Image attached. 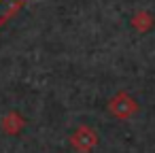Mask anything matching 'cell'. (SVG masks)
<instances>
[{"label":"cell","instance_id":"cell-3","mask_svg":"<svg viewBox=\"0 0 155 153\" xmlns=\"http://www.w3.org/2000/svg\"><path fill=\"white\" fill-rule=\"evenodd\" d=\"M24 125H26V121H24V117H21L19 113H9V115L2 117V121H0V128H2V132H7L9 136L19 134V132L24 130Z\"/></svg>","mask_w":155,"mask_h":153},{"label":"cell","instance_id":"cell-1","mask_svg":"<svg viewBox=\"0 0 155 153\" xmlns=\"http://www.w3.org/2000/svg\"><path fill=\"white\" fill-rule=\"evenodd\" d=\"M108 111H110L117 119H130V117L136 115V111H138V102H136L130 94L119 91L117 96L110 98V102H108Z\"/></svg>","mask_w":155,"mask_h":153},{"label":"cell","instance_id":"cell-4","mask_svg":"<svg viewBox=\"0 0 155 153\" xmlns=\"http://www.w3.org/2000/svg\"><path fill=\"white\" fill-rule=\"evenodd\" d=\"M153 24H155V19H153V15L149 13V11H138L134 17H132V26H134V30L136 32H149L151 28H153Z\"/></svg>","mask_w":155,"mask_h":153},{"label":"cell","instance_id":"cell-2","mask_svg":"<svg viewBox=\"0 0 155 153\" xmlns=\"http://www.w3.org/2000/svg\"><path fill=\"white\" fill-rule=\"evenodd\" d=\"M70 145L79 151V153H89L96 145H98V132L87 128V125H81L72 132L70 136Z\"/></svg>","mask_w":155,"mask_h":153}]
</instances>
